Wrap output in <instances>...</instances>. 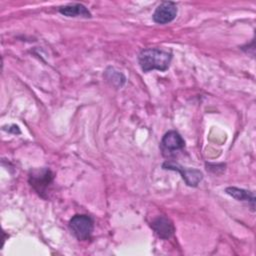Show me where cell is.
<instances>
[{"label": "cell", "mask_w": 256, "mask_h": 256, "mask_svg": "<svg viewBox=\"0 0 256 256\" xmlns=\"http://www.w3.org/2000/svg\"><path fill=\"white\" fill-rule=\"evenodd\" d=\"M69 227L78 240L84 241L91 237L94 223L90 216L85 214H77L70 219Z\"/></svg>", "instance_id": "2"}, {"label": "cell", "mask_w": 256, "mask_h": 256, "mask_svg": "<svg viewBox=\"0 0 256 256\" xmlns=\"http://www.w3.org/2000/svg\"><path fill=\"white\" fill-rule=\"evenodd\" d=\"M226 193L230 195L231 197L235 198L238 201H247L252 204V208L254 209V203H255V197L253 192L247 191L244 189H240L237 187H228L226 188Z\"/></svg>", "instance_id": "9"}, {"label": "cell", "mask_w": 256, "mask_h": 256, "mask_svg": "<svg viewBox=\"0 0 256 256\" xmlns=\"http://www.w3.org/2000/svg\"><path fill=\"white\" fill-rule=\"evenodd\" d=\"M59 12L67 17H91V13L89 12V10L83 4L80 3H73L62 6L59 8Z\"/></svg>", "instance_id": "8"}, {"label": "cell", "mask_w": 256, "mask_h": 256, "mask_svg": "<svg viewBox=\"0 0 256 256\" xmlns=\"http://www.w3.org/2000/svg\"><path fill=\"white\" fill-rule=\"evenodd\" d=\"M151 227L156 235L164 240L171 238L175 231L172 221L165 216H159L154 219L151 223Z\"/></svg>", "instance_id": "6"}, {"label": "cell", "mask_w": 256, "mask_h": 256, "mask_svg": "<svg viewBox=\"0 0 256 256\" xmlns=\"http://www.w3.org/2000/svg\"><path fill=\"white\" fill-rule=\"evenodd\" d=\"M177 15V5L171 1L160 3L155 9L152 17L157 24H167L175 19Z\"/></svg>", "instance_id": "5"}, {"label": "cell", "mask_w": 256, "mask_h": 256, "mask_svg": "<svg viewBox=\"0 0 256 256\" xmlns=\"http://www.w3.org/2000/svg\"><path fill=\"white\" fill-rule=\"evenodd\" d=\"M185 142L181 135L176 131H168L162 138L161 148L164 152H175L183 149Z\"/></svg>", "instance_id": "7"}, {"label": "cell", "mask_w": 256, "mask_h": 256, "mask_svg": "<svg viewBox=\"0 0 256 256\" xmlns=\"http://www.w3.org/2000/svg\"><path fill=\"white\" fill-rule=\"evenodd\" d=\"M53 180V173L48 168H41L33 170L29 175V183L35 189V191L45 197L47 189Z\"/></svg>", "instance_id": "3"}, {"label": "cell", "mask_w": 256, "mask_h": 256, "mask_svg": "<svg viewBox=\"0 0 256 256\" xmlns=\"http://www.w3.org/2000/svg\"><path fill=\"white\" fill-rule=\"evenodd\" d=\"M172 54L160 48H147L138 55V63L143 72L151 70L166 71L171 63Z\"/></svg>", "instance_id": "1"}, {"label": "cell", "mask_w": 256, "mask_h": 256, "mask_svg": "<svg viewBox=\"0 0 256 256\" xmlns=\"http://www.w3.org/2000/svg\"><path fill=\"white\" fill-rule=\"evenodd\" d=\"M162 167L164 169L178 171L181 174L182 178L185 180L186 184L191 187H196L200 183V181L203 179V174L199 170L182 167L181 165L173 161H166L165 163H163Z\"/></svg>", "instance_id": "4"}]
</instances>
